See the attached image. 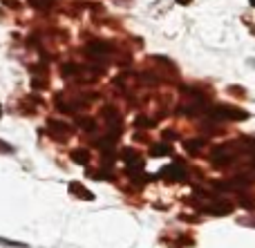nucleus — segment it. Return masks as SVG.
<instances>
[{
	"mask_svg": "<svg viewBox=\"0 0 255 248\" xmlns=\"http://www.w3.org/2000/svg\"><path fill=\"white\" fill-rule=\"evenodd\" d=\"M202 146H204L202 139H193V141H186V150H188L190 155H197V152L202 150Z\"/></svg>",
	"mask_w": 255,
	"mask_h": 248,
	"instance_id": "obj_10",
	"label": "nucleus"
},
{
	"mask_svg": "<svg viewBox=\"0 0 255 248\" xmlns=\"http://www.w3.org/2000/svg\"><path fill=\"white\" fill-rule=\"evenodd\" d=\"M177 2H179V4H188L190 0H177Z\"/></svg>",
	"mask_w": 255,
	"mask_h": 248,
	"instance_id": "obj_15",
	"label": "nucleus"
},
{
	"mask_svg": "<svg viewBox=\"0 0 255 248\" xmlns=\"http://www.w3.org/2000/svg\"><path fill=\"white\" fill-rule=\"evenodd\" d=\"M72 161H76L79 165H88L90 164V150L88 148H76V150H72Z\"/></svg>",
	"mask_w": 255,
	"mask_h": 248,
	"instance_id": "obj_7",
	"label": "nucleus"
},
{
	"mask_svg": "<svg viewBox=\"0 0 255 248\" xmlns=\"http://www.w3.org/2000/svg\"><path fill=\"white\" fill-rule=\"evenodd\" d=\"M154 121L148 119V116H139V121H136V125H152Z\"/></svg>",
	"mask_w": 255,
	"mask_h": 248,
	"instance_id": "obj_13",
	"label": "nucleus"
},
{
	"mask_svg": "<svg viewBox=\"0 0 255 248\" xmlns=\"http://www.w3.org/2000/svg\"><path fill=\"white\" fill-rule=\"evenodd\" d=\"M208 119L213 121H244L247 119V112L238 110V107H229V105H217V107H208L206 112Z\"/></svg>",
	"mask_w": 255,
	"mask_h": 248,
	"instance_id": "obj_2",
	"label": "nucleus"
},
{
	"mask_svg": "<svg viewBox=\"0 0 255 248\" xmlns=\"http://www.w3.org/2000/svg\"><path fill=\"white\" fill-rule=\"evenodd\" d=\"M251 4H253V7H255V0H251Z\"/></svg>",
	"mask_w": 255,
	"mask_h": 248,
	"instance_id": "obj_17",
	"label": "nucleus"
},
{
	"mask_svg": "<svg viewBox=\"0 0 255 248\" xmlns=\"http://www.w3.org/2000/svg\"><path fill=\"white\" fill-rule=\"evenodd\" d=\"M197 210L213 217H222V215H231L233 213V204L231 201H220V199H208L204 204H197Z\"/></svg>",
	"mask_w": 255,
	"mask_h": 248,
	"instance_id": "obj_3",
	"label": "nucleus"
},
{
	"mask_svg": "<svg viewBox=\"0 0 255 248\" xmlns=\"http://www.w3.org/2000/svg\"><path fill=\"white\" fill-rule=\"evenodd\" d=\"M49 130H52V134L56 139H67V137H70V132H72L67 125L58 123V121H49Z\"/></svg>",
	"mask_w": 255,
	"mask_h": 248,
	"instance_id": "obj_6",
	"label": "nucleus"
},
{
	"mask_svg": "<svg viewBox=\"0 0 255 248\" xmlns=\"http://www.w3.org/2000/svg\"><path fill=\"white\" fill-rule=\"evenodd\" d=\"M0 152H13L11 146H7V143H0Z\"/></svg>",
	"mask_w": 255,
	"mask_h": 248,
	"instance_id": "obj_14",
	"label": "nucleus"
},
{
	"mask_svg": "<svg viewBox=\"0 0 255 248\" xmlns=\"http://www.w3.org/2000/svg\"><path fill=\"white\" fill-rule=\"evenodd\" d=\"M31 4H34L36 9H49V4L54 2V0H29Z\"/></svg>",
	"mask_w": 255,
	"mask_h": 248,
	"instance_id": "obj_12",
	"label": "nucleus"
},
{
	"mask_svg": "<svg viewBox=\"0 0 255 248\" xmlns=\"http://www.w3.org/2000/svg\"><path fill=\"white\" fill-rule=\"evenodd\" d=\"M85 54L92 56V61H106L108 54H110V45L103 43V40H92V43L85 47Z\"/></svg>",
	"mask_w": 255,
	"mask_h": 248,
	"instance_id": "obj_5",
	"label": "nucleus"
},
{
	"mask_svg": "<svg viewBox=\"0 0 255 248\" xmlns=\"http://www.w3.org/2000/svg\"><path fill=\"white\" fill-rule=\"evenodd\" d=\"M251 165H253V168H255V152H253V159H251Z\"/></svg>",
	"mask_w": 255,
	"mask_h": 248,
	"instance_id": "obj_16",
	"label": "nucleus"
},
{
	"mask_svg": "<svg viewBox=\"0 0 255 248\" xmlns=\"http://www.w3.org/2000/svg\"><path fill=\"white\" fill-rule=\"evenodd\" d=\"M172 155V148L168 143H157V146L150 148V157H170Z\"/></svg>",
	"mask_w": 255,
	"mask_h": 248,
	"instance_id": "obj_9",
	"label": "nucleus"
},
{
	"mask_svg": "<svg viewBox=\"0 0 255 248\" xmlns=\"http://www.w3.org/2000/svg\"><path fill=\"white\" fill-rule=\"evenodd\" d=\"M157 177L163 179L166 183H181L188 179V168H186V164L181 159H177V161H172L170 165H163Z\"/></svg>",
	"mask_w": 255,
	"mask_h": 248,
	"instance_id": "obj_1",
	"label": "nucleus"
},
{
	"mask_svg": "<svg viewBox=\"0 0 255 248\" xmlns=\"http://www.w3.org/2000/svg\"><path fill=\"white\" fill-rule=\"evenodd\" d=\"M70 192L72 195H76V197H81L83 201H94V195L90 190H85L81 183H70Z\"/></svg>",
	"mask_w": 255,
	"mask_h": 248,
	"instance_id": "obj_8",
	"label": "nucleus"
},
{
	"mask_svg": "<svg viewBox=\"0 0 255 248\" xmlns=\"http://www.w3.org/2000/svg\"><path fill=\"white\" fill-rule=\"evenodd\" d=\"M233 159H235V152L231 150L229 146L217 148V150L211 155V161H213V165H215V168H226V165H229Z\"/></svg>",
	"mask_w": 255,
	"mask_h": 248,
	"instance_id": "obj_4",
	"label": "nucleus"
},
{
	"mask_svg": "<svg viewBox=\"0 0 255 248\" xmlns=\"http://www.w3.org/2000/svg\"><path fill=\"white\" fill-rule=\"evenodd\" d=\"M76 123H79L85 132H94V130H97V123H94L92 119H76Z\"/></svg>",
	"mask_w": 255,
	"mask_h": 248,
	"instance_id": "obj_11",
	"label": "nucleus"
}]
</instances>
